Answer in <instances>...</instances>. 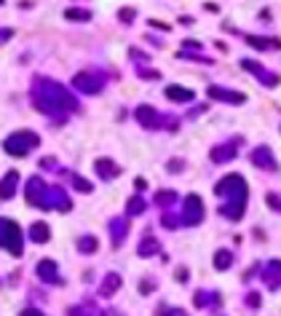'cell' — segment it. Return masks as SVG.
Instances as JSON below:
<instances>
[{"label":"cell","mask_w":281,"mask_h":316,"mask_svg":"<svg viewBox=\"0 0 281 316\" xmlns=\"http://www.w3.org/2000/svg\"><path fill=\"white\" fill-rule=\"evenodd\" d=\"M211 97H220V99H233V102H244V97L241 94H225L222 89H209Z\"/></svg>","instance_id":"obj_10"},{"label":"cell","mask_w":281,"mask_h":316,"mask_svg":"<svg viewBox=\"0 0 281 316\" xmlns=\"http://www.w3.org/2000/svg\"><path fill=\"white\" fill-rule=\"evenodd\" d=\"M217 268H228L231 266V252H217Z\"/></svg>","instance_id":"obj_11"},{"label":"cell","mask_w":281,"mask_h":316,"mask_svg":"<svg viewBox=\"0 0 281 316\" xmlns=\"http://www.w3.org/2000/svg\"><path fill=\"white\" fill-rule=\"evenodd\" d=\"M201 215H204V206H201L198 196H187V222L196 225V222L201 220Z\"/></svg>","instance_id":"obj_3"},{"label":"cell","mask_w":281,"mask_h":316,"mask_svg":"<svg viewBox=\"0 0 281 316\" xmlns=\"http://www.w3.org/2000/svg\"><path fill=\"white\" fill-rule=\"evenodd\" d=\"M16 182H19V174H16V171H8V174H5V180L0 182V201L11 198V193H14Z\"/></svg>","instance_id":"obj_4"},{"label":"cell","mask_w":281,"mask_h":316,"mask_svg":"<svg viewBox=\"0 0 281 316\" xmlns=\"http://www.w3.org/2000/svg\"><path fill=\"white\" fill-rule=\"evenodd\" d=\"M75 86H78V89H86L89 94H96V89H99V83H96V80H91L89 75H86V73L75 78Z\"/></svg>","instance_id":"obj_7"},{"label":"cell","mask_w":281,"mask_h":316,"mask_svg":"<svg viewBox=\"0 0 281 316\" xmlns=\"http://www.w3.org/2000/svg\"><path fill=\"white\" fill-rule=\"evenodd\" d=\"M137 113H140V121H142V123H147V126H156V116H153V113H156V110H153V107H140V110H137Z\"/></svg>","instance_id":"obj_9"},{"label":"cell","mask_w":281,"mask_h":316,"mask_svg":"<svg viewBox=\"0 0 281 316\" xmlns=\"http://www.w3.org/2000/svg\"><path fill=\"white\" fill-rule=\"evenodd\" d=\"M30 236H32V241H38V244H46V241H48V228H46L43 222H35V225L30 228Z\"/></svg>","instance_id":"obj_6"},{"label":"cell","mask_w":281,"mask_h":316,"mask_svg":"<svg viewBox=\"0 0 281 316\" xmlns=\"http://www.w3.org/2000/svg\"><path fill=\"white\" fill-rule=\"evenodd\" d=\"M22 236H19V228L14 225V222L3 220L0 222V244H8V249L14 252V255H19L22 252Z\"/></svg>","instance_id":"obj_2"},{"label":"cell","mask_w":281,"mask_h":316,"mask_svg":"<svg viewBox=\"0 0 281 316\" xmlns=\"http://www.w3.org/2000/svg\"><path fill=\"white\" fill-rule=\"evenodd\" d=\"M38 276L46 279V281H56V268H54V263H51V260H40Z\"/></svg>","instance_id":"obj_5"},{"label":"cell","mask_w":281,"mask_h":316,"mask_svg":"<svg viewBox=\"0 0 281 316\" xmlns=\"http://www.w3.org/2000/svg\"><path fill=\"white\" fill-rule=\"evenodd\" d=\"M166 97H169V99H180V102H187L190 99V91L187 89H180V86H169V89H166Z\"/></svg>","instance_id":"obj_8"},{"label":"cell","mask_w":281,"mask_h":316,"mask_svg":"<svg viewBox=\"0 0 281 316\" xmlns=\"http://www.w3.org/2000/svg\"><path fill=\"white\" fill-rule=\"evenodd\" d=\"M67 16H70V19H89L86 11H67Z\"/></svg>","instance_id":"obj_12"},{"label":"cell","mask_w":281,"mask_h":316,"mask_svg":"<svg viewBox=\"0 0 281 316\" xmlns=\"http://www.w3.org/2000/svg\"><path fill=\"white\" fill-rule=\"evenodd\" d=\"M22 316H43V314H38L35 308H24V311H22Z\"/></svg>","instance_id":"obj_13"},{"label":"cell","mask_w":281,"mask_h":316,"mask_svg":"<svg viewBox=\"0 0 281 316\" xmlns=\"http://www.w3.org/2000/svg\"><path fill=\"white\" fill-rule=\"evenodd\" d=\"M35 145H38V137L32 134V131H19V134L5 140V150H8L11 156H24V153Z\"/></svg>","instance_id":"obj_1"},{"label":"cell","mask_w":281,"mask_h":316,"mask_svg":"<svg viewBox=\"0 0 281 316\" xmlns=\"http://www.w3.org/2000/svg\"><path fill=\"white\" fill-rule=\"evenodd\" d=\"M11 38V30H3V32H0V43H3V40H8Z\"/></svg>","instance_id":"obj_14"}]
</instances>
